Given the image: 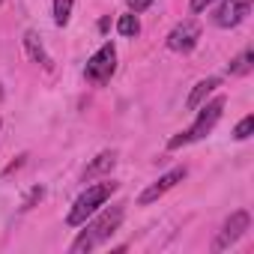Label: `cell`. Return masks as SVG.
<instances>
[{
	"label": "cell",
	"instance_id": "16",
	"mask_svg": "<svg viewBox=\"0 0 254 254\" xmlns=\"http://www.w3.org/2000/svg\"><path fill=\"white\" fill-rule=\"evenodd\" d=\"M42 194H45V189H42V186H36V189H33L30 194H27V200L21 203V209H30V206L36 203V200H42Z\"/></svg>",
	"mask_w": 254,
	"mask_h": 254
},
{
	"label": "cell",
	"instance_id": "11",
	"mask_svg": "<svg viewBox=\"0 0 254 254\" xmlns=\"http://www.w3.org/2000/svg\"><path fill=\"white\" fill-rule=\"evenodd\" d=\"M24 48H27L30 60H36V63H45V66H48V54H45V48H42V42H39L36 30H27V33H24Z\"/></svg>",
	"mask_w": 254,
	"mask_h": 254
},
{
	"label": "cell",
	"instance_id": "18",
	"mask_svg": "<svg viewBox=\"0 0 254 254\" xmlns=\"http://www.w3.org/2000/svg\"><path fill=\"white\" fill-rule=\"evenodd\" d=\"M209 3H212V0H191V12H203Z\"/></svg>",
	"mask_w": 254,
	"mask_h": 254
},
{
	"label": "cell",
	"instance_id": "1",
	"mask_svg": "<svg viewBox=\"0 0 254 254\" xmlns=\"http://www.w3.org/2000/svg\"><path fill=\"white\" fill-rule=\"evenodd\" d=\"M123 215H126V209L123 206H111V209H105L96 221H90L87 224V230H81V236L72 242V254H84V251H93V248H99L105 239H111V233L120 227V221H123Z\"/></svg>",
	"mask_w": 254,
	"mask_h": 254
},
{
	"label": "cell",
	"instance_id": "2",
	"mask_svg": "<svg viewBox=\"0 0 254 254\" xmlns=\"http://www.w3.org/2000/svg\"><path fill=\"white\" fill-rule=\"evenodd\" d=\"M221 111H224V96H218V99H212V102H203V108L197 111V120L189 126L186 132H180V135H174V138L168 141V150H180V147H189V144L206 138V135L215 129V123L221 120Z\"/></svg>",
	"mask_w": 254,
	"mask_h": 254
},
{
	"label": "cell",
	"instance_id": "5",
	"mask_svg": "<svg viewBox=\"0 0 254 254\" xmlns=\"http://www.w3.org/2000/svg\"><path fill=\"white\" fill-rule=\"evenodd\" d=\"M248 227H251V215H248L245 209L230 212V218L224 221V227H221L218 239L212 242V251H224V248H230L233 242H239V239L245 236V230H248Z\"/></svg>",
	"mask_w": 254,
	"mask_h": 254
},
{
	"label": "cell",
	"instance_id": "9",
	"mask_svg": "<svg viewBox=\"0 0 254 254\" xmlns=\"http://www.w3.org/2000/svg\"><path fill=\"white\" fill-rule=\"evenodd\" d=\"M218 87H221V81H218V78H203V81H197V84H194V90H191V93H189V99H186V108H189V111L200 108V105H203L215 90H218Z\"/></svg>",
	"mask_w": 254,
	"mask_h": 254
},
{
	"label": "cell",
	"instance_id": "14",
	"mask_svg": "<svg viewBox=\"0 0 254 254\" xmlns=\"http://www.w3.org/2000/svg\"><path fill=\"white\" fill-rule=\"evenodd\" d=\"M72 3H75V0H54V21H57L60 27H66V24H69Z\"/></svg>",
	"mask_w": 254,
	"mask_h": 254
},
{
	"label": "cell",
	"instance_id": "3",
	"mask_svg": "<svg viewBox=\"0 0 254 254\" xmlns=\"http://www.w3.org/2000/svg\"><path fill=\"white\" fill-rule=\"evenodd\" d=\"M117 186L120 183H96V186H87V191H81L78 194V200L72 203V209H69V215H66V224L69 227H81V224H87V218L117 191Z\"/></svg>",
	"mask_w": 254,
	"mask_h": 254
},
{
	"label": "cell",
	"instance_id": "17",
	"mask_svg": "<svg viewBox=\"0 0 254 254\" xmlns=\"http://www.w3.org/2000/svg\"><path fill=\"white\" fill-rule=\"evenodd\" d=\"M153 6V0H129V9L132 12H144V9H150Z\"/></svg>",
	"mask_w": 254,
	"mask_h": 254
},
{
	"label": "cell",
	"instance_id": "10",
	"mask_svg": "<svg viewBox=\"0 0 254 254\" xmlns=\"http://www.w3.org/2000/svg\"><path fill=\"white\" fill-rule=\"evenodd\" d=\"M114 165H117V153H114V150H105V153H99V156L87 165L84 180H93V177H99V174H108Z\"/></svg>",
	"mask_w": 254,
	"mask_h": 254
},
{
	"label": "cell",
	"instance_id": "12",
	"mask_svg": "<svg viewBox=\"0 0 254 254\" xmlns=\"http://www.w3.org/2000/svg\"><path fill=\"white\" fill-rule=\"evenodd\" d=\"M251 69H254V51H251V48H245L236 60H230V75H239V78H242V75H248Z\"/></svg>",
	"mask_w": 254,
	"mask_h": 254
},
{
	"label": "cell",
	"instance_id": "6",
	"mask_svg": "<svg viewBox=\"0 0 254 254\" xmlns=\"http://www.w3.org/2000/svg\"><path fill=\"white\" fill-rule=\"evenodd\" d=\"M251 3H254V0H224V3L215 9V15H212L215 27L230 30V27L242 24L248 18V12H251Z\"/></svg>",
	"mask_w": 254,
	"mask_h": 254
},
{
	"label": "cell",
	"instance_id": "4",
	"mask_svg": "<svg viewBox=\"0 0 254 254\" xmlns=\"http://www.w3.org/2000/svg\"><path fill=\"white\" fill-rule=\"evenodd\" d=\"M114 69H117V48H114L111 42H105V45H102V48L87 60V66H84V78H87L90 84L102 87V84H108V81H111Z\"/></svg>",
	"mask_w": 254,
	"mask_h": 254
},
{
	"label": "cell",
	"instance_id": "8",
	"mask_svg": "<svg viewBox=\"0 0 254 254\" xmlns=\"http://www.w3.org/2000/svg\"><path fill=\"white\" fill-rule=\"evenodd\" d=\"M183 180H186V168H174V171H168V174H165V177H159V180H156L150 189H144V191H141L138 203H141V206H147V203H156V200H159L165 191H171V189H174V186H180Z\"/></svg>",
	"mask_w": 254,
	"mask_h": 254
},
{
	"label": "cell",
	"instance_id": "15",
	"mask_svg": "<svg viewBox=\"0 0 254 254\" xmlns=\"http://www.w3.org/2000/svg\"><path fill=\"white\" fill-rule=\"evenodd\" d=\"M251 132H254V117L248 114V117H242V120L236 123L233 138H236V141H248V138H251Z\"/></svg>",
	"mask_w": 254,
	"mask_h": 254
},
{
	"label": "cell",
	"instance_id": "7",
	"mask_svg": "<svg viewBox=\"0 0 254 254\" xmlns=\"http://www.w3.org/2000/svg\"><path fill=\"white\" fill-rule=\"evenodd\" d=\"M197 39H200L197 21H183V24H177V27L168 33V48L177 51V54H189V51L197 45Z\"/></svg>",
	"mask_w": 254,
	"mask_h": 254
},
{
	"label": "cell",
	"instance_id": "13",
	"mask_svg": "<svg viewBox=\"0 0 254 254\" xmlns=\"http://www.w3.org/2000/svg\"><path fill=\"white\" fill-rule=\"evenodd\" d=\"M117 33H120V36H138V33H141L138 15H135V12H129V15H120V21H117Z\"/></svg>",
	"mask_w": 254,
	"mask_h": 254
}]
</instances>
